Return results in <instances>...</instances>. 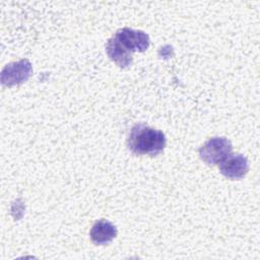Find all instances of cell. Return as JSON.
<instances>
[{"instance_id":"cell-1","label":"cell","mask_w":260,"mask_h":260,"mask_svg":"<svg viewBox=\"0 0 260 260\" xmlns=\"http://www.w3.org/2000/svg\"><path fill=\"white\" fill-rule=\"evenodd\" d=\"M127 144L128 148L135 154L156 155L166 146V136L160 130L137 124L132 127Z\"/></svg>"},{"instance_id":"cell-2","label":"cell","mask_w":260,"mask_h":260,"mask_svg":"<svg viewBox=\"0 0 260 260\" xmlns=\"http://www.w3.org/2000/svg\"><path fill=\"white\" fill-rule=\"evenodd\" d=\"M233 146L224 137H213L207 140L199 149L200 158L209 166L219 164L232 153Z\"/></svg>"},{"instance_id":"cell-3","label":"cell","mask_w":260,"mask_h":260,"mask_svg":"<svg viewBox=\"0 0 260 260\" xmlns=\"http://www.w3.org/2000/svg\"><path fill=\"white\" fill-rule=\"evenodd\" d=\"M31 71L32 68L30 62L27 59H21L17 62L7 64L3 68L1 72V81L7 86L19 84L29 78Z\"/></svg>"},{"instance_id":"cell-4","label":"cell","mask_w":260,"mask_h":260,"mask_svg":"<svg viewBox=\"0 0 260 260\" xmlns=\"http://www.w3.org/2000/svg\"><path fill=\"white\" fill-rule=\"evenodd\" d=\"M115 37L132 53L144 52L149 46V37L142 30L123 27L117 30Z\"/></svg>"},{"instance_id":"cell-5","label":"cell","mask_w":260,"mask_h":260,"mask_svg":"<svg viewBox=\"0 0 260 260\" xmlns=\"http://www.w3.org/2000/svg\"><path fill=\"white\" fill-rule=\"evenodd\" d=\"M220 173L232 180L242 179L249 171V162L243 154H229L218 165Z\"/></svg>"},{"instance_id":"cell-6","label":"cell","mask_w":260,"mask_h":260,"mask_svg":"<svg viewBox=\"0 0 260 260\" xmlns=\"http://www.w3.org/2000/svg\"><path fill=\"white\" fill-rule=\"evenodd\" d=\"M106 51L112 61H114L119 67L126 68L131 65L133 60V53L129 51L115 36L111 38L107 45Z\"/></svg>"},{"instance_id":"cell-7","label":"cell","mask_w":260,"mask_h":260,"mask_svg":"<svg viewBox=\"0 0 260 260\" xmlns=\"http://www.w3.org/2000/svg\"><path fill=\"white\" fill-rule=\"evenodd\" d=\"M117 236L116 226L106 220L100 219L98 220L91 228L90 231V239L95 245H104L111 242Z\"/></svg>"}]
</instances>
